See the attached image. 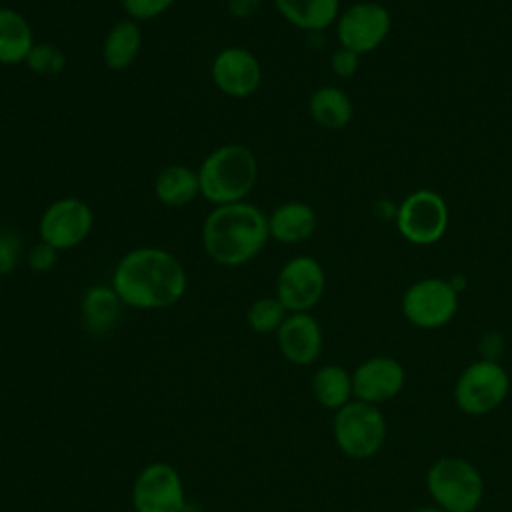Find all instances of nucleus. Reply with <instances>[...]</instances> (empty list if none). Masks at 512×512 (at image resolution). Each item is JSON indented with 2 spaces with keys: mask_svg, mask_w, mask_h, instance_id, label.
Returning a JSON list of instances; mask_svg holds the SVG:
<instances>
[{
  "mask_svg": "<svg viewBox=\"0 0 512 512\" xmlns=\"http://www.w3.org/2000/svg\"><path fill=\"white\" fill-rule=\"evenodd\" d=\"M276 344L290 364L310 366L322 352V326L310 312H288L276 330Z\"/></svg>",
  "mask_w": 512,
  "mask_h": 512,
  "instance_id": "obj_15",
  "label": "nucleus"
},
{
  "mask_svg": "<svg viewBox=\"0 0 512 512\" xmlns=\"http://www.w3.org/2000/svg\"><path fill=\"white\" fill-rule=\"evenodd\" d=\"M276 12L294 28L304 32H322L336 24L340 0H274Z\"/></svg>",
  "mask_w": 512,
  "mask_h": 512,
  "instance_id": "obj_19",
  "label": "nucleus"
},
{
  "mask_svg": "<svg viewBox=\"0 0 512 512\" xmlns=\"http://www.w3.org/2000/svg\"><path fill=\"white\" fill-rule=\"evenodd\" d=\"M286 316L288 310L276 296H262L248 306L246 322L256 334H276Z\"/></svg>",
  "mask_w": 512,
  "mask_h": 512,
  "instance_id": "obj_24",
  "label": "nucleus"
},
{
  "mask_svg": "<svg viewBox=\"0 0 512 512\" xmlns=\"http://www.w3.org/2000/svg\"><path fill=\"white\" fill-rule=\"evenodd\" d=\"M508 392L506 368L500 362L478 358L460 372L454 384V402L468 416H486L506 400Z\"/></svg>",
  "mask_w": 512,
  "mask_h": 512,
  "instance_id": "obj_7",
  "label": "nucleus"
},
{
  "mask_svg": "<svg viewBox=\"0 0 512 512\" xmlns=\"http://www.w3.org/2000/svg\"><path fill=\"white\" fill-rule=\"evenodd\" d=\"M24 256V238L20 232L14 228H0V276L14 272Z\"/></svg>",
  "mask_w": 512,
  "mask_h": 512,
  "instance_id": "obj_26",
  "label": "nucleus"
},
{
  "mask_svg": "<svg viewBox=\"0 0 512 512\" xmlns=\"http://www.w3.org/2000/svg\"><path fill=\"white\" fill-rule=\"evenodd\" d=\"M360 68V54L344 48V46H338L332 56H330V70L336 78H342V80H348L352 78Z\"/></svg>",
  "mask_w": 512,
  "mask_h": 512,
  "instance_id": "obj_29",
  "label": "nucleus"
},
{
  "mask_svg": "<svg viewBox=\"0 0 512 512\" xmlns=\"http://www.w3.org/2000/svg\"><path fill=\"white\" fill-rule=\"evenodd\" d=\"M24 66L36 76H58L66 68V54L50 42H36L26 56Z\"/></svg>",
  "mask_w": 512,
  "mask_h": 512,
  "instance_id": "obj_25",
  "label": "nucleus"
},
{
  "mask_svg": "<svg viewBox=\"0 0 512 512\" xmlns=\"http://www.w3.org/2000/svg\"><path fill=\"white\" fill-rule=\"evenodd\" d=\"M268 240V214L248 200L214 206L200 230L206 256L224 268H240L252 262Z\"/></svg>",
  "mask_w": 512,
  "mask_h": 512,
  "instance_id": "obj_2",
  "label": "nucleus"
},
{
  "mask_svg": "<svg viewBox=\"0 0 512 512\" xmlns=\"http://www.w3.org/2000/svg\"><path fill=\"white\" fill-rule=\"evenodd\" d=\"M154 196L168 208H182L200 196L198 172L186 164L164 166L152 184Z\"/></svg>",
  "mask_w": 512,
  "mask_h": 512,
  "instance_id": "obj_21",
  "label": "nucleus"
},
{
  "mask_svg": "<svg viewBox=\"0 0 512 512\" xmlns=\"http://www.w3.org/2000/svg\"><path fill=\"white\" fill-rule=\"evenodd\" d=\"M134 512H186L180 472L168 462L146 464L132 484Z\"/></svg>",
  "mask_w": 512,
  "mask_h": 512,
  "instance_id": "obj_12",
  "label": "nucleus"
},
{
  "mask_svg": "<svg viewBox=\"0 0 512 512\" xmlns=\"http://www.w3.org/2000/svg\"><path fill=\"white\" fill-rule=\"evenodd\" d=\"M460 294L448 278L426 276L412 282L400 300L404 318L422 330H436L452 322L458 312Z\"/></svg>",
  "mask_w": 512,
  "mask_h": 512,
  "instance_id": "obj_8",
  "label": "nucleus"
},
{
  "mask_svg": "<svg viewBox=\"0 0 512 512\" xmlns=\"http://www.w3.org/2000/svg\"><path fill=\"white\" fill-rule=\"evenodd\" d=\"M312 394L320 406L336 412L354 400L352 374L340 364H324L312 376Z\"/></svg>",
  "mask_w": 512,
  "mask_h": 512,
  "instance_id": "obj_23",
  "label": "nucleus"
},
{
  "mask_svg": "<svg viewBox=\"0 0 512 512\" xmlns=\"http://www.w3.org/2000/svg\"><path fill=\"white\" fill-rule=\"evenodd\" d=\"M308 112L318 126L328 130H342L352 122L354 104L348 92L334 84H324L310 94Z\"/></svg>",
  "mask_w": 512,
  "mask_h": 512,
  "instance_id": "obj_22",
  "label": "nucleus"
},
{
  "mask_svg": "<svg viewBox=\"0 0 512 512\" xmlns=\"http://www.w3.org/2000/svg\"><path fill=\"white\" fill-rule=\"evenodd\" d=\"M94 228L90 204L78 196L52 200L38 220V236L58 252L80 246Z\"/></svg>",
  "mask_w": 512,
  "mask_h": 512,
  "instance_id": "obj_10",
  "label": "nucleus"
},
{
  "mask_svg": "<svg viewBox=\"0 0 512 512\" xmlns=\"http://www.w3.org/2000/svg\"><path fill=\"white\" fill-rule=\"evenodd\" d=\"M316 226V210L302 200L282 202L268 214L270 238L280 244H300L312 238Z\"/></svg>",
  "mask_w": 512,
  "mask_h": 512,
  "instance_id": "obj_16",
  "label": "nucleus"
},
{
  "mask_svg": "<svg viewBox=\"0 0 512 512\" xmlns=\"http://www.w3.org/2000/svg\"><path fill=\"white\" fill-rule=\"evenodd\" d=\"M260 6H262V0H226L228 14L238 20L252 18L260 10Z\"/></svg>",
  "mask_w": 512,
  "mask_h": 512,
  "instance_id": "obj_31",
  "label": "nucleus"
},
{
  "mask_svg": "<svg viewBox=\"0 0 512 512\" xmlns=\"http://www.w3.org/2000/svg\"><path fill=\"white\" fill-rule=\"evenodd\" d=\"M34 44L36 38L28 18L16 8L0 6V64H24Z\"/></svg>",
  "mask_w": 512,
  "mask_h": 512,
  "instance_id": "obj_20",
  "label": "nucleus"
},
{
  "mask_svg": "<svg viewBox=\"0 0 512 512\" xmlns=\"http://www.w3.org/2000/svg\"><path fill=\"white\" fill-rule=\"evenodd\" d=\"M426 490L446 512H474L484 498V478L470 460L442 456L426 472Z\"/></svg>",
  "mask_w": 512,
  "mask_h": 512,
  "instance_id": "obj_4",
  "label": "nucleus"
},
{
  "mask_svg": "<svg viewBox=\"0 0 512 512\" xmlns=\"http://www.w3.org/2000/svg\"><path fill=\"white\" fill-rule=\"evenodd\" d=\"M334 442L352 460H366L380 452L386 440V418L380 406L350 400L332 420Z\"/></svg>",
  "mask_w": 512,
  "mask_h": 512,
  "instance_id": "obj_5",
  "label": "nucleus"
},
{
  "mask_svg": "<svg viewBox=\"0 0 512 512\" xmlns=\"http://www.w3.org/2000/svg\"><path fill=\"white\" fill-rule=\"evenodd\" d=\"M450 222L446 200L430 188L410 192L396 210L398 234L414 246H430L444 238Z\"/></svg>",
  "mask_w": 512,
  "mask_h": 512,
  "instance_id": "obj_6",
  "label": "nucleus"
},
{
  "mask_svg": "<svg viewBox=\"0 0 512 512\" xmlns=\"http://www.w3.org/2000/svg\"><path fill=\"white\" fill-rule=\"evenodd\" d=\"M504 348H506V342L500 332H486L478 342V352H480L482 360L500 362Z\"/></svg>",
  "mask_w": 512,
  "mask_h": 512,
  "instance_id": "obj_30",
  "label": "nucleus"
},
{
  "mask_svg": "<svg viewBox=\"0 0 512 512\" xmlns=\"http://www.w3.org/2000/svg\"><path fill=\"white\" fill-rule=\"evenodd\" d=\"M200 196L212 206L244 202L258 180V160L254 152L240 144L228 142L204 156L196 168Z\"/></svg>",
  "mask_w": 512,
  "mask_h": 512,
  "instance_id": "obj_3",
  "label": "nucleus"
},
{
  "mask_svg": "<svg viewBox=\"0 0 512 512\" xmlns=\"http://www.w3.org/2000/svg\"><path fill=\"white\" fill-rule=\"evenodd\" d=\"M334 26L338 44L362 56L384 44L392 28V16L384 4L360 0L340 10Z\"/></svg>",
  "mask_w": 512,
  "mask_h": 512,
  "instance_id": "obj_9",
  "label": "nucleus"
},
{
  "mask_svg": "<svg viewBox=\"0 0 512 512\" xmlns=\"http://www.w3.org/2000/svg\"><path fill=\"white\" fill-rule=\"evenodd\" d=\"M58 250L52 248L50 244L38 240L36 244H32L28 250H26V266L36 272V274H46L50 272L56 264H58Z\"/></svg>",
  "mask_w": 512,
  "mask_h": 512,
  "instance_id": "obj_28",
  "label": "nucleus"
},
{
  "mask_svg": "<svg viewBox=\"0 0 512 512\" xmlns=\"http://www.w3.org/2000/svg\"><path fill=\"white\" fill-rule=\"evenodd\" d=\"M110 286L128 308L162 310L184 298L188 272L180 258L166 248L138 246L120 256Z\"/></svg>",
  "mask_w": 512,
  "mask_h": 512,
  "instance_id": "obj_1",
  "label": "nucleus"
},
{
  "mask_svg": "<svg viewBox=\"0 0 512 512\" xmlns=\"http://www.w3.org/2000/svg\"><path fill=\"white\" fill-rule=\"evenodd\" d=\"M412 512H446V510H442V508L436 506V504H428V506H418V508H414Z\"/></svg>",
  "mask_w": 512,
  "mask_h": 512,
  "instance_id": "obj_32",
  "label": "nucleus"
},
{
  "mask_svg": "<svg viewBox=\"0 0 512 512\" xmlns=\"http://www.w3.org/2000/svg\"><path fill=\"white\" fill-rule=\"evenodd\" d=\"M126 18H132L136 22H148L162 14H166L176 0H120Z\"/></svg>",
  "mask_w": 512,
  "mask_h": 512,
  "instance_id": "obj_27",
  "label": "nucleus"
},
{
  "mask_svg": "<svg viewBox=\"0 0 512 512\" xmlns=\"http://www.w3.org/2000/svg\"><path fill=\"white\" fill-rule=\"evenodd\" d=\"M210 76L218 92L244 100L262 86L264 70L258 56L244 46H226L212 58Z\"/></svg>",
  "mask_w": 512,
  "mask_h": 512,
  "instance_id": "obj_13",
  "label": "nucleus"
},
{
  "mask_svg": "<svg viewBox=\"0 0 512 512\" xmlns=\"http://www.w3.org/2000/svg\"><path fill=\"white\" fill-rule=\"evenodd\" d=\"M326 292V272L308 254L288 258L276 276V298L288 312H310Z\"/></svg>",
  "mask_w": 512,
  "mask_h": 512,
  "instance_id": "obj_11",
  "label": "nucleus"
},
{
  "mask_svg": "<svg viewBox=\"0 0 512 512\" xmlns=\"http://www.w3.org/2000/svg\"><path fill=\"white\" fill-rule=\"evenodd\" d=\"M142 48V28L140 22L132 18H122L114 22L102 42V62L112 72H122L130 68Z\"/></svg>",
  "mask_w": 512,
  "mask_h": 512,
  "instance_id": "obj_18",
  "label": "nucleus"
},
{
  "mask_svg": "<svg viewBox=\"0 0 512 512\" xmlns=\"http://www.w3.org/2000/svg\"><path fill=\"white\" fill-rule=\"evenodd\" d=\"M406 384L404 366L392 356H370L352 372L354 400L380 406L396 398Z\"/></svg>",
  "mask_w": 512,
  "mask_h": 512,
  "instance_id": "obj_14",
  "label": "nucleus"
},
{
  "mask_svg": "<svg viewBox=\"0 0 512 512\" xmlns=\"http://www.w3.org/2000/svg\"><path fill=\"white\" fill-rule=\"evenodd\" d=\"M122 300L110 284H92L80 298L82 326L90 334H108L122 316Z\"/></svg>",
  "mask_w": 512,
  "mask_h": 512,
  "instance_id": "obj_17",
  "label": "nucleus"
}]
</instances>
